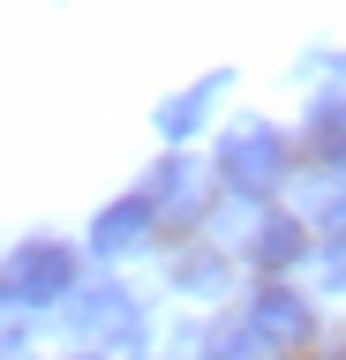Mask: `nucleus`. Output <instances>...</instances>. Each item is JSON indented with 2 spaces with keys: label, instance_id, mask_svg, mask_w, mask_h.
<instances>
[{
  "label": "nucleus",
  "instance_id": "obj_10",
  "mask_svg": "<svg viewBox=\"0 0 346 360\" xmlns=\"http://www.w3.org/2000/svg\"><path fill=\"white\" fill-rule=\"evenodd\" d=\"M331 285H346V240H331Z\"/></svg>",
  "mask_w": 346,
  "mask_h": 360
},
{
  "label": "nucleus",
  "instance_id": "obj_11",
  "mask_svg": "<svg viewBox=\"0 0 346 360\" xmlns=\"http://www.w3.org/2000/svg\"><path fill=\"white\" fill-rule=\"evenodd\" d=\"M331 233H339V240H346V202H331Z\"/></svg>",
  "mask_w": 346,
  "mask_h": 360
},
{
  "label": "nucleus",
  "instance_id": "obj_6",
  "mask_svg": "<svg viewBox=\"0 0 346 360\" xmlns=\"http://www.w3.org/2000/svg\"><path fill=\"white\" fill-rule=\"evenodd\" d=\"M218 90H226V75H204V83H196V90H181V98H173V105L159 112V128H166V135H188V128H196V120H204V105H211V98H218Z\"/></svg>",
  "mask_w": 346,
  "mask_h": 360
},
{
  "label": "nucleus",
  "instance_id": "obj_4",
  "mask_svg": "<svg viewBox=\"0 0 346 360\" xmlns=\"http://www.w3.org/2000/svg\"><path fill=\"white\" fill-rule=\"evenodd\" d=\"M75 330L98 338V345H136L143 323H136V308H128V292H121V285H98L91 300L75 308Z\"/></svg>",
  "mask_w": 346,
  "mask_h": 360
},
{
  "label": "nucleus",
  "instance_id": "obj_7",
  "mask_svg": "<svg viewBox=\"0 0 346 360\" xmlns=\"http://www.w3.org/2000/svg\"><path fill=\"white\" fill-rule=\"evenodd\" d=\"M301 248H309V240H301V225L294 218H271L264 233H256V263H264V270H286V263H301Z\"/></svg>",
  "mask_w": 346,
  "mask_h": 360
},
{
  "label": "nucleus",
  "instance_id": "obj_1",
  "mask_svg": "<svg viewBox=\"0 0 346 360\" xmlns=\"http://www.w3.org/2000/svg\"><path fill=\"white\" fill-rule=\"evenodd\" d=\"M218 173H226L233 195H271L278 173H286V143H278V128H264V120L233 128L226 143H218Z\"/></svg>",
  "mask_w": 346,
  "mask_h": 360
},
{
  "label": "nucleus",
  "instance_id": "obj_2",
  "mask_svg": "<svg viewBox=\"0 0 346 360\" xmlns=\"http://www.w3.org/2000/svg\"><path fill=\"white\" fill-rule=\"evenodd\" d=\"M75 285V255L53 240H30L0 263V300H53V292Z\"/></svg>",
  "mask_w": 346,
  "mask_h": 360
},
{
  "label": "nucleus",
  "instance_id": "obj_8",
  "mask_svg": "<svg viewBox=\"0 0 346 360\" xmlns=\"http://www.w3.org/2000/svg\"><path fill=\"white\" fill-rule=\"evenodd\" d=\"M309 143H316V158H346V98H323V105H316Z\"/></svg>",
  "mask_w": 346,
  "mask_h": 360
},
{
  "label": "nucleus",
  "instance_id": "obj_9",
  "mask_svg": "<svg viewBox=\"0 0 346 360\" xmlns=\"http://www.w3.org/2000/svg\"><path fill=\"white\" fill-rule=\"evenodd\" d=\"M181 285H188V292L226 285V263H218V255H188V263H181Z\"/></svg>",
  "mask_w": 346,
  "mask_h": 360
},
{
  "label": "nucleus",
  "instance_id": "obj_3",
  "mask_svg": "<svg viewBox=\"0 0 346 360\" xmlns=\"http://www.w3.org/2000/svg\"><path fill=\"white\" fill-rule=\"evenodd\" d=\"M256 338L264 345H278V353H301L309 338H316V315H309V300L286 285H271L264 300H256Z\"/></svg>",
  "mask_w": 346,
  "mask_h": 360
},
{
  "label": "nucleus",
  "instance_id": "obj_5",
  "mask_svg": "<svg viewBox=\"0 0 346 360\" xmlns=\"http://www.w3.org/2000/svg\"><path fill=\"white\" fill-rule=\"evenodd\" d=\"M143 225H151V195H128V202H113V210L91 225V240L106 248V255H121V248L143 240Z\"/></svg>",
  "mask_w": 346,
  "mask_h": 360
}]
</instances>
